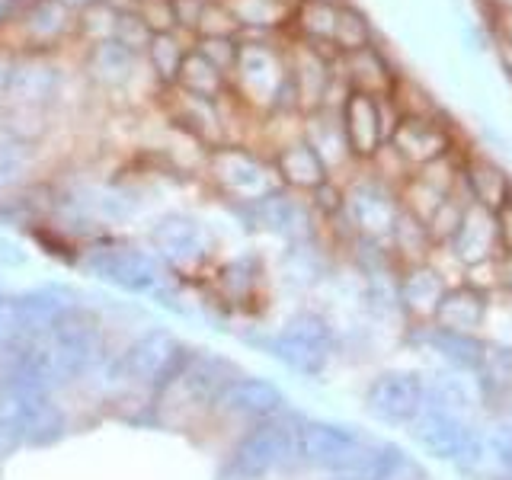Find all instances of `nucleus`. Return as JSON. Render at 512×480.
<instances>
[{
    "label": "nucleus",
    "mask_w": 512,
    "mask_h": 480,
    "mask_svg": "<svg viewBox=\"0 0 512 480\" xmlns=\"http://www.w3.org/2000/svg\"><path fill=\"white\" fill-rule=\"evenodd\" d=\"M231 96L256 116L301 112L298 90L288 74L285 45H276L272 39H240V52L231 71Z\"/></svg>",
    "instance_id": "obj_1"
},
{
    "label": "nucleus",
    "mask_w": 512,
    "mask_h": 480,
    "mask_svg": "<svg viewBox=\"0 0 512 480\" xmlns=\"http://www.w3.org/2000/svg\"><path fill=\"white\" fill-rule=\"evenodd\" d=\"M413 442L423 448L429 458L452 464L455 471L474 474L487 464V439L484 429H477L471 416H464L439 400L426 397V407L407 426Z\"/></svg>",
    "instance_id": "obj_2"
},
{
    "label": "nucleus",
    "mask_w": 512,
    "mask_h": 480,
    "mask_svg": "<svg viewBox=\"0 0 512 480\" xmlns=\"http://www.w3.org/2000/svg\"><path fill=\"white\" fill-rule=\"evenodd\" d=\"M186 349L176 336L164 327H151L138 333L116 359L106 365V381L112 388H138V391H154L170 381L176 365L183 362Z\"/></svg>",
    "instance_id": "obj_3"
},
{
    "label": "nucleus",
    "mask_w": 512,
    "mask_h": 480,
    "mask_svg": "<svg viewBox=\"0 0 512 480\" xmlns=\"http://www.w3.org/2000/svg\"><path fill=\"white\" fill-rule=\"evenodd\" d=\"M368 445L372 439H365L356 426L333 420H298L292 439V464L340 477L356 468Z\"/></svg>",
    "instance_id": "obj_4"
},
{
    "label": "nucleus",
    "mask_w": 512,
    "mask_h": 480,
    "mask_svg": "<svg viewBox=\"0 0 512 480\" xmlns=\"http://www.w3.org/2000/svg\"><path fill=\"white\" fill-rule=\"evenodd\" d=\"M295 416H272V420L253 423L250 432L237 439L228 461H224V480H263L282 464H292V439H295Z\"/></svg>",
    "instance_id": "obj_5"
},
{
    "label": "nucleus",
    "mask_w": 512,
    "mask_h": 480,
    "mask_svg": "<svg viewBox=\"0 0 512 480\" xmlns=\"http://www.w3.org/2000/svg\"><path fill=\"white\" fill-rule=\"evenodd\" d=\"M208 176L228 202H260L269 192H276L282 183L272 160L256 154L247 144H221L208 151Z\"/></svg>",
    "instance_id": "obj_6"
},
{
    "label": "nucleus",
    "mask_w": 512,
    "mask_h": 480,
    "mask_svg": "<svg viewBox=\"0 0 512 480\" xmlns=\"http://www.w3.org/2000/svg\"><path fill=\"white\" fill-rule=\"evenodd\" d=\"M336 112H340L343 138L352 160H372L388 144L400 116H404L391 93L372 96L359 90H349Z\"/></svg>",
    "instance_id": "obj_7"
},
{
    "label": "nucleus",
    "mask_w": 512,
    "mask_h": 480,
    "mask_svg": "<svg viewBox=\"0 0 512 480\" xmlns=\"http://www.w3.org/2000/svg\"><path fill=\"white\" fill-rule=\"evenodd\" d=\"M400 196L391 183L378 176H356L343 189V212L340 218L349 224V231L368 244H388L391 231L400 218Z\"/></svg>",
    "instance_id": "obj_8"
},
{
    "label": "nucleus",
    "mask_w": 512,
    "mask_h": 480,
    "mask_svg": "<svg viewBox=\"0 0 512 480\" xmlns=\"http://www.w3.org/2000/svg\"><path fill=\"white\" fill-rule=\"evenodd\" d=\"M269 356H276L282 365H288L298 375L317 378L327 368V359L333 352V330L320 314L301 311L266 343Z\"/></svg>",
    "instance_id": "obj_9"
},
{
    "label": "nucleus",
    "mask_w": 512,
    "mask_h": 480,
    "mask_svg": "<svg viewBox=\"0 0 512 480\" xmlns=\"http://www.w3.org/2000/svg\"><path fill=\"white\" fill-rule=\"evenodd\" d=\"M16 52H36V55H58L64 45L74 42L77 32V10H71L61 0H29L20 7L10 26Z\"/></svg>",
    "instance_id": "obj_10"
},
{
    "label": "nucleus",
    "mask_w": 512,
    "mask_h": 480,
    "mask_svg": "<svg viewBox=\"0 0 512 480\" xmlns=\"http://www.w3.org/2000/svg\"><path fill=\"white\" fill-rule=\"evenodd\" d=\"M429 381L410 368H388L365 388V410L384 426H410L426 407Z\"/></svg>",
    "instance_id": "obj_11"
},
{
    "label": "nucleus",
    "mask_w": 512,
    "mask_h": 480,
    "mask_svg": "<svg viewBox=\"0 0 512 480\" xmlns=\"http://www.w3.org/2000/svg\"><path fill=\"white\" fill-rule=\"evenodd\" d=\"M61 90H64V71L55 55L20 52L0 103H4V109L52 112L61 103Z\"/></svg>",
    "instance_id": "obj_12"
},
{
    "label": "nucleus",
    "mask_w": 512,
    "mask_h": 480,
    "mask_svg": "<svg viewBox=\"0 0 512 480\" xmlns=\"http://www.w3.org/2000/svg\"><path fill=\"white\" fill-rule=\"evenodd\" d=\"M87 272L106 285H116L128 295H154L160 282H164V269L160 260L148 250L138 247H100L87 250L84 256Z\"/></svg>",
    "instance_id": "obj_13"
},
{
    "label": "nucleus",
    "mask_w": 512,
    "mask_h": 480,
    "mask_svg": "<svg viewBox=\"0 0 512 480\" xmlns=\"http://www.w3.org/2000/svg\"><path fill=\"white\" fill-rule=\"evenodd\" d=\"M237 375V368L215 356V352H186L183 362L176 365V372L170 375V381L160 388V394H183L186 407H215L218 394L224 391V384ZM157 394V397H160Z\"/></svg>",
    "instance_id": "obj_14"
},
{
    "label": "nucleus",
    "mask_w": 512,
    "mask_h": 480,
    "mask_svg": "<svg viewBox=\"0 0 512 480\" xmlns=\"http://www.w3.org/2000/svg\"><path fill=\"white\" fill-rule=\"evenodd\" d=\"M388 148L404 160L407 170H420L452 154L455 135L436 112H429V116H400L397 128L388 138Z\"/></svg>",
    "instance_id": "obj_15"
},
{
    "label": "nucleus",
    "mask_w": 512,
    "mask_h": 480,
    "mask_svg": "<svg viewBox=\"0 0 512 480\" xmlns=\"http://www.w3.org/2000/svg\"><path fill=\"white\" fill-rule=\"evenodd\" d=\"M148 240L157 260H167L173 266H192L212 250V234L205 231V224L199 218H192L186 212H170L164 218H157L148 231Z\"/></svg>",
    "instance_id": "obj_16"
},
{
    "label": "nucleus",
    "mask_w": 512,
    "mask_h": 480,
    "mask_svg": "<svg viewBox=\"0 0 512 480\" xmlns=\"http://www.w3.org/2000/svg\"><path fill=\"white\" fill-rule=\"evenodd\" d=\"M439 247L452 253V260L461 269H474V266L493 263L496 256L503 253L500 250V237H496L493 212L468 202V205H464L461 218H458V224H455V231L448 234V240Z\"/></svg>",
    "instance_id": "obj_17"
},
{
    "label": "nucleus",
    "mask_w": 512,
    "mask_h": 480,
    "mask_svg": "<svg viewBox=\"0 0 512 480\" xmlns=\"http://www.w3.org/2000/svg\"><path fill=\"white\" fill-rule=\"evenodd\" d=\"M215 410L237 416V420H250V423H263L272 416H282L288 410V397L279 384H272L269 378H256V375H234L224 391L218 394Z\"/></svg>",
    "instance_id": "obj_18"
},
{
    "label": "nucleus",
    "mask_w": 512,
    "mask_h": 480,
    "mask_svg": "<svg viewBox=\"0 0 512 480\" xmlns=\"http://www.w3.org/2000/svg\"><path fill=\"white\" fill-rule=\"evenodd\" d=\"M141 64H144V58L116 39L87 45V52H84L87 80L93 87L109 90V93H122L132 87L141 74Z\"/></svg>",
    "instance_id": "obj_19"
},
{
    "label": "nucleus",
    "mask_w": 512,
    "mask_h": 480,
    "mask_svg": "<svg viewBox=\"0 0 512 480\" xmlns=\"http://www.w3.org/2000/svg\"><path fill=\"white\" fill-rule=\"evenodd\" d=\"M445 292H448V282L442 276V269L432 260L404 266V272H400V279H397L400 308H404L407 317H413L420 327L432 324V314H436Z\"/></svg>",
    "instance_id": "obj_20"
},
{
    "label": "nucleus",
    "mask_w": 512,
    "mask_h": 480,
    "mask_svg": "<svg viewBox=\"0 0 512 480\" xmlns=\"http://www.w3.org/2000/svg\"><path fill=\"white\" fill-rule=\"evenodd\" d=\"M269 160H272V170L279 176V183L288 192H314L320 183L333 180L327 164L317 157V151L304 138L285 141L282 148L272 151Z\"/></svg>",
    "instance_id": "obj_21"
},
{
    "label": "nucleus",
    "mask_w": 512,
    "mask_h": 480,
    "mask_svg": "<svg viewBox=\"0 0 512 480\" xmlns=\"http://www.w3.org/2000/svg\"><path fill=\"white\" fill-rule=\"evenodd\" d=\"M42 397L52 394H42L36 388H26V384H16L0 375V458H7L20 445H26L29 416Z\"/></svg>",
    "instance_id": "obj_22"
},
{
    "label": "nucleus",
    "mask_w": 512,
    "mask_h": 480,
    "mask_svg": "<svg viewBox=\"0 0 512 480\" xmlns=\"http://www.w3.org/2000/svg\"><path fill=\"white\" fill-rule=\"evenodd\" d=\"M237 23V39H272L288 29L298 0H221Z\"/></svg>",
    "instance_id": "obj_23"
},
{
    "label": "nucleus",
    "mask_w": 512,
    "mask_h": 480,
    "mask_svg": "<svg viewBox=\"0 0 512 480\" xmlns=\"http://www.w3.org/2000/svg\"><path fill=\"white\" fill-rule=\"evenodd\" d=\"M336 77H340L349 90L372 93V96L391 93L397 84V74L391 71L388 58L381 55V48L375 42L359 48V52L336 55Z\"/></svg>",
    "instance_id": "obj_24"
},
{
    "label": "nucleus",
    "mask_w": 512,
    "mask_h": 480,
    "mask_svg": "<svg viewBox=\"0 0 512 480\" xmlns=\"http://www.w3.org/2000/svg\"><path fill=\"white\" fill-rule=\"evenodd\" d=\"M487 311H490L487 292H480V288H474L468 282L448 285L445 298L439 301L436 314H432V327L477 336L480 327H484V320H487Z\"/></svg>",
    "instance_id": "obj_25"
},
{
    "label": "nucleus",
    "mask_w": 512,
    "mask_h": 480,
    "mask_svg": "<svg viewBox=\"0 0 512 480\" xmlns=\"http://www.w3.org/2000/svg\"><path fill=\"white\" fill-rule=\"evenodd\" d=\"M461 186H464V196L474 205L487 208V212H496V208L512 196L509 173L500 164H493L490 157H480V154L461 157Z\"/></svg>",
    "instance_id": "obj_26"
},
{
    "label": "nucleus",
    "mask_w": 512,
    "mask_h": 480,
    "mask_svg": "<svg viewBox=\"0 0 512 480\" xmlns=\"http://www.w3.org/2000/svg\"><path fill=\"white\" fill-rule=\"evenodd\" d=\"M301 138L311 144L317 151V157L324 160L330 176L346 167L352 154L346 148V138H343V125H340V112L336 109H314V112H304L301 116Z\"/></svg>",
    "instance_id": "obj_27"
},
{
    "label": "nucleus",
    "mask_w": 512,
    "mask_h": 480,
    "mask_svg": "<svg viewBox=\"0 0 512 480\" xmlns=\"http://www.w3.org/2000/svg\"><path fill=\"white\" fill-rule=\"evenodd\" d=\"M343 0H298L292 10V23L285 32H292L295 42H304L320 52H333V32H336V16H340Z\"/></svg>",
    "instance_id": "obj_28"
},
{
    "label": "nucleus",
    "mask_w": 512,
    "mask_h": 480,
    "mask_svg": "<svg viewBox=\"0 0 512 480\" xmlns=\"http://www.w3.org/2000/svg\"><path fill=\"white\" fill-rule=\"evenodd\" d=\"M192 48V39L180 29H170V32H154L148 48H144V64H148V71L154 77V84L160 90H170L176 84V77H180V68H183V58Z\"/></svg>",
    "instance_id": "obj_29"
},
{
    "label": "nucleus",
    "mask_w": 512,
    "mask_h": 480,
    "mask_svg": "<svg viewBox=\"0 0 512 480\" xmlns=\"http://www.w3.org/2000/svg\"><path fill=\"white\" fill-rule=\"evenodd\" d=\"M420 333H423L426 349H432L442 362H448L455 372H464V375H471L477 368V359H480V352H484V343H487V340H480V336L439 330L432 324H423Z\"/></svg>",
    "instance_id": "obj_30"
},
{
    "label": "nucleus",
    "mask_w": 512,
    "mask_h": 480,
    "mask_svg": "<svg viewBox=\"0 0 512 480\" xmlns=\"http://www.w3.org/2000/svg\"><path fill=\"white\" fill-rule=\"evenodd\" d=\"M39 164V144L26 141H0V199L13 196L32 183Z\"/></svg>",
    "instance_id": "obj_31"
},
{
    "label": "nucleus",
    "mask_w": 512,
    "mask_h": 480,
    "mask_svg": "<svg viewBox=\"0 0 512 480\" xmlns=\"http://www.w3.org/2000/svg\"><path fill=\"white\" fill-rule=\"evenodd\" d=\"M173 87H180L192 96H202V100H221V96L231 90V80L228 74H221L212 61H205L196 48H189Z\"/></svg>",
    "instance_id": "obj_32"
},
{
    "label": "nucleus",
    "mask_w": 512,
    "mask_h": 480,
    "mask_svg": "<svg viewBox=\"0 0 512 480\" xmlns=\"http://www.w3.org/2000/svg\"><path fill=\"white\" fill-rule=\"evenodd\" d=\"M477 378V388L484 397H503L512 391V346L484 343L477 368L471 372Z\"/></svg>",
    "instance_id": "obj_33"
},
{
    "label": "nucleus",
    "mask_w": 512,
    "mask_h": 480,
    "mask_svg": "<svg viewBox=\"0 0 512 480\" xmlns=\"http://www.w3.org/2000/svg\"><path fill=\"white\" fill-rule=\"evenodd\" d=\"M391 250L404 260V266H413V263H426L432 250H436V240L429 237L426 224L420 218H413L410 212H400L394 231H391Z\"/></svg>",
    "instance_id": "obj_34"
},
{
    "label": "nucleus",
    "mask_w": 512,
    "mask_h": 480,
    "mask_svg": "<svg viewBox=\"0 0 512 480\" xmlns=\"http://www.w3.org/2000/svg\"><path fill=\"white\" fill-rule=\"evenodd\" d=\"M375 42V32L372 23L365 20V13L352 4H340V16H336V32H333V52L336 55H349V52H359V48L372 45Z\"/></svg>",
    "instance_id": "obj_35"
},
{
    "label": "nucleus",
    "mask_w": 512,
    "mask_h": 480,
    "mask_svg": "<svg viewBox=\"0 0 512 480\" xmlns=\"http://www.w3.org/2000/svg\"><path fill=\"white\" fill-rule=\"evenodd\" d=\"M116 23H119V10L109 7L106 0H96V4L77 10V32L74 42L80 45H96V42H109L116 36Z\"/></svg>",
    "instance_id": "obj_36"
},
{
    "label": "nucleus",
    "mask_w": 512,
    "mask_h": 480,
    "mask_svg": "<svg viewBox=\"0 0 512 480\" xmlns=\"http://www.w3.org/2000/svg\"><path fill=\"white\" fill-rule=\"evenodd\" d=\"M64 436V413L52 397H42L29 416L26 445H52Z\"/></svg>",
    "instance_id": "obj_37"
},
{
    "label": "nucleus",
    "mask_w": 512,
    "mask_h": 480,
    "mask_svg": "<svg viewBox=\"0 0 512 480\" xmlns=\"http://www.w3.org/2000/svg\"><path fill=\"white\" fill-rule=\"evenodd\" d=\"M192 48H196L205 61H212L221 74H228V80H231L234 61L240 52V39H234V36H202V39H192Z\"/></svg>",
    "instance_id": "obj_38"
},
{
    "label": "nucleus",
    "mask_w": 512,
    "mask_h": 480,
    "mask_svg": "<svg viewBox=\"0 0 512 480\" xmlns=\"http://www.w3.org/2000/svg\"><path fill=\"white\" fill-rule=\"evenodd\" d=\"M20 340H23L20 304H16V295L0 292V356H10L20 346Z\"/></svg>",
    "instance_id": "obj_39"
},
{
    "label": "nucleus",
    "mask_w": 512,
    "mask_h": 480,
    "mask_svg": "<svg viewBox=\"0 0 512 480\" xmlns=\"http://www.w3.org/2000/svg\"><path fill=\"white\" fill-rule=\"evenodd\" d=\"M487 461H493L500 474H512V420L493 423L487 432Z\"/></svg>",
    "instance_id": "obj_40"
},
{
    "label": "nucleus",
    "mask_w": 512,
    "mask_h": 480,
    "mask_svg": "<svg viewBox=\"0 0 512 480\" xmlns=\"http://www.w3.org/2000/svg\"><path fill=\"white\" fill-rule=\"evenodd\" d=\"M202 36H240L237 23L231 20V13L224 10L221 0H205L202 16H199V26H196V39Z\"/></svg>",
    "instance_id": "obj_41"
},
{
    "label": "nucleus",
    "mask_w": 512,
    "mask_h": 480,
    "mask_svg": "<svg viewBox=\"0 0 512 480\" xmlns=\"http://www.w3.org/2000/svg\"><path fill=\"white\" fill-rule=\"evenodd\" d=\"M151 36L154 32L148 29V23L141 20V16L135 13V10H122L119 13V23H116V42H122V45H128L132 52H138V55H144V48H148V42H151Z\"/></svg>",
    "instance_id": "obj_42"
},
{
    "label": "nucleus",
    "mask_w": 512,
    "mask_h": 480,
    "mask_svg": "<svg viewBox=\"0 0 512 480\" xmlns=\"http://www.w3.org/2000/svg\"><path fill=\"white\" fill-rule=\"evenodd\" d=\"M135 13L141 16L144 23H148L151 32H170V29H176L173 0H138Z\"/></svg>",
    "instance_id": "obj_43"
},
{
    "label": "nucleus",
    "mask_w": 512,
    "mask_h": 480,
    "mask_svg": "<svg viewBox=\"0 0 512 480\" xmlns=\"http://www.w3.org/2000/svg\"><path fill=\"white\" fill-rule=\"evenodd\" d=\"M308 196H311V208L324 218H333L343 212V186H336L333 180L320 183L314 192H308Z\"/></svg>",
    "instance_id": "obj_44"
},
{
    "label": "nucleus",
    "mask_w": 512,
    "mask_h": 480,
    "mask_svg": "<svg viewBox=\"0 0 512 480\" xmlns=\"http://www.w3.org/2000/svg\"><path fill=\"white\" fill-rule=\"evenodd\" d=\"M202 7H205V0H173V20H176V29L186 32L189 39H196V26H199Z\"/></svg>",
    "instance_id": "obj_45"
},
{
    "label": "nucleus",
    "mask_w": 512,
    "mask_h": 480,
    "mask_svg": "<svg viewBox=\"0 0 512 480\" xmlns=\"http://www.w3.org/2000/svg\"><path fill=\"white\" fill-rule=\"evenodd\" d=\"M493 221H496V237H500V250L512 253V196L496 208Z\"/></svg>",
    "instance_id": "obj_46"
},
{
    "label": "nucleus",
    "mask_w": 512,
    "mask_h": 480,
    "mask_svg": "<svg viewBox=\"0 0 512 480\" xmlns=\"http://www.w3.org/2000/svg\"><path fill=\"white\" fill-rule=\"evenodd\" d=\"M16 48H10L7 42H0V100H4L7 84H10V74H13V64H16Z\"/></svg>",
    "instance_id": "obj_47"
},
{
    "label": "nucleus",
    "mask_w": 512,
    "mask_h": 480,
    "mask_svg": "<svg viewBox=\"0 0 512 480\" xmlns=\"http://www.w3.org/2000/svg\"><path fill=\"white\" fill-rule=\"evenodd\" d=\"M496 288H506V292H512V253L496 256Z\"/></svg>",
    "instance_id": "obj_48"
},
{
    "label": "nucleus",
    "mask_w": 512,
    "mask_h": 480,
    "mask_svg": "<svg viewBox=\"0 0 512 480\" xmlns=\"http://www.w3.org/2000/svg\"><path fill=\"white\" fill-rule=\"evenodd\" d=\"M496 16V36L506 48H512V10L509 13H493Z\"/></svg>",
    "instance_id": "obj_49"
},
{
    "label": "nucleus",
    "mask_w": 512,
    "mask_h": 480,
    "mask_svg": "<svg viewBox=\"0 0 512 480\" xmlns=\"http://www.w3.org/2000/svg\"><path fill=\"white\" fill-rule=\"evenodd\" d=\"M487 4L493 7V13H509L512 10V0H487Z\"/></svg>",
    "instance_id": "obj_50"
},
{
    "label": "nucleus",
    "mask_w": 512,
    "mask_h": 480,
    "mask_svg": "<svg viewBox=\"0 0 512 480\" xmlns=\"http://www.w3.org/2000/svg\"><path fill=\"white\" fill-rule=\"evenodd\" d=\"M61 4H68L71 10H84V7L96 4V0H61Z\"/></svg>",
    "instance_id": "obj_51"
},
{
    "label": "nucleus",
    "mask_w": 512,
    "mask_h": 480,
    "mask_svg": "<svg viewBox=\"0 0 512 480\" xmlns=\"http://www.w3.org/2000/svg\"><path fill=\"white\" fill-rule=\"evenodd\" d=\"M13 4H20V7H23V4H29V0H13Z\"/></svg>",
    "instance_id": "obj_52"
},
{
    "label": "nucleus",
    "mask_w": 512,
    "mask_h": 480,
    "mask_svg": "<svg viewBox=\"0 0 512 480\" xmlns=\"http://www.w3.org/2000/svg\"><path fill=\"white\" fill-rule=\"evenodd\" d=\"M128 4H132V7H135V4H138V0H128Z\"/></svg>",
    "instance_id": "obj_53"
},
{
    "label": "nucleus",
    "mask_w": 512,
    "mask_h": 480,
    "mask_svg": "<svg viewBox=\"0 0 512 480\" xmlns=\"http://www.w3.org/2000/svg\"><path fill=\"white\" fill-rule=\"evenodd\" d=\"M0 141H4V138H0Z\"/></svg>",
    "instance_id": "obj_54"
}]
</instances>
